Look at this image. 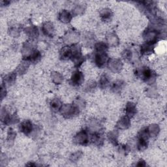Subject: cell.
<instances>
[{"label":"cell","instance_id":"ac0fdd59","mask_svg":"<svg viewBox=\"0 0 167 167\" xmlns=\"http://www.w3.org/2000/svg\"><path fill=\"white\" fill-rule=\"evenodd\" d=\"M50 105L51 109L55 112L60 110V109H61L63 106L62 101L58 99H54L53 100H52V101L50 103Z\"/></svg>","mask_w":167,"mask_h":167},{"label":"cell","instance_id":"3957f363","mask_svg":"<svg viewBox=\"0 0 167 167\" xmlns=\"http://www.w3.org/2000/svg\"><path fill=\"white\" fill-rule=\"evenodd\" d=\"M74 141L76 144L79 145H86L88 143L89 136L86 131H81L75 135Z\"/></svg>","mask_w":167,"mask_h":167},{"label":"cell","instance_id":"52a82bcc","mask_svg":"<svg viewBox=\"0 0 167 167\" xmlns=\"http://www.w3.org/2000/svg\"><path fill=\"white\" fill-rule=\"evenodd\" d=\"M42 30L44 34L46 36L52 37L54 35L55 33V28L52 23L50 22H45L42 27Z\"/></svg>","mask_w":167,"mask_h":167},{"label":"cell","instance_id":"836d02e7","mask_svg":"<svg viewBox=\"0 0 167 167\" xmlns=\"http://www.w3.org/2000/svg\"><path fill=\"white\" fill-rule=\"evenodd\" d=\"M123 58L125 60H130L132 58V52L129 50H125L122 54Z\"/></svg>","mask_w":167,"mask_h":167},{"label":"cell","instance_id":"ba28073f","mask_svg":"<svg viewBox=\"0 0 167 167\" xmlns=\"http://www.w3.org/2000/svg\"><path fill=\"white\" fill-rule=\"evenodd\" d=\"M84 75L81 71H75L71 77V83L74 86H80L84 82Z\"/></svg>","mask_w":167,"mask_h":167},{"label":"cell","instance_id":"d4e9b609","mask_svg":"<svg viewBox=\"0 0 167 167\" xmlns=\"http://www.w3.org/2000/svg\"><path fill=\"white\" fill-rule=\"evenodd\" d=\"M108 138L109 141L114 145L118 144V133L117 131H111L109 133Z\"/></svg>","mask_w":167,"mask_h":167},{"label":"cell","instance_id":"1f68e13d","mask_svg":"<svg viewBox=\"0 0 167 167\" xmlns=\"http://www.w3.org/2000/svg\"><path fill=\"white\" fill-rule=\"evenodd\" d=\"M28 66H29V64L28 62H22L18 67V72L20 73V74H24V73L26 72V71H27Z\"/></svg>","mask_w":167,"mask_h":167},{"label":"cell","instance_id":"4dcf8cb0","mask_svg":"<svg viewBox=\"0 0 167 167\" xmlns=\"http://www.w3.org/2000/svg\"><path fill=\"white\" fill-rule=\"evenodd\" d=\"M85 7L83 5H77L74 10H73V14L75 15H81L84 12Z\"/></svg>","mask_w":167,"mask_h":167},{"label":"cell","instance_id":"5b68a950","mask_svg":"<svg viewBox=\"0 0 167 167\" xmlns=\"http://www.w3.org/2000/svg\"><path fill=\"white\" fill-rule=\"evenodd\" d=\"M141 78L145 82L152 83L154 82L155 78V75L154 72H153L149 68L145 67L141 70Z\"/></svg>","mask_w":167,"mask_h":167},{"label":"cell","instance_id":"9a60e30c","mask_svg":"<svg viewBox=\"0 0 167 167\" xmlns=\"http://www.w3.org/2000/svg\"><path fill=\"white\" fill-rule=\"evenodd\" d=\"M60 57L62 59L67 60L71 58V46H65L63 47L61 52H60Z\"/></svg>","mask_w":167,"mask_h":167},{"label":"cell","instance_id":"4fadbf2b","mask_svg":"<svg viewBox=\"0 0 167 167\" xmlns=\"http://www.w3.org/2000/svg\"><path fill=\"white\" fill-rule=\"evenodd\" d=\"M125 113L126 116L129 118H131L134 116L137 113V107L135 104L131 102L127 104L125 107Z\"/></svg>","mask_w":167,"mask_h":167},{"label":"cell","instance_id":"f546056e","mask_svg":"<svg viewBox=\"0 0 167 167\" xmlns=\"http://www.w3.org/2000/svg\"><path fill=\"white\" fill-rule=\"evenodd\" d=\"M123 82L121 81H118L113 84L112 90L114 92H119L123 88Z\"/></svg>","mask_w":167,"mask_h":167},{"label":"cell","instance_id":"30bf717a","mask_svg":"<svg viewBox=\"0 0 167 167\" xmlns=\"http://www.w3.org/2000/svg\"><path fill=\"white\" fill-rule=\"evenodd\" d=\"M106 41L109 46L112 47H116L119 43V39L115 33H110L106 36Z\"/></svg>","mask_w":167,"mask_h":167},{"label":"cell","instance_id":"44dd1931","mask_svg":"<svg viewBox=\"0 0 167 167\" xmlns=\"http://www.w3.org/2000/svg\"><path fill=\"white\" fill-rule=\"evenodd\" d=\"M78 41V35L75 32L69 33L65 36V41L67 43H75Z\"/></svg>","mask_w":167,"mask_h":167},{"label":"cell","instance_id":"277c9868","mask_svg":"<svg viewBox=\"0 0 167 167\" xmlns=\"http://www.w3.org/2000/svg\"><path fill=\"white\" fill-rule=\"evenodd\" d=\"M108 66L109 69L114 73L119 72L123 67V63L120 59H111L109 60Z\"/></svg>","mask_w":167,"mask_h":167},{"label":"cell","instance_id":"d6a6232c","mask_svg":"<svg viewBox=\"0 0 167 167\" xmlns=\"http://www.w3.org/2000/svg\"><path fill=\"white\" fill-rule=\"evenodd\" d=\"M82 155V152L81 151H78L77 152H75L74 153L71 155L70 157V160L72 162H76L78 160L80 159Z\"/></svg>","mask_w":167,"mask_h":167},{"label":"cell","instance_id":"484cf974","mask_svg":"<svg viewBox=\"0 0 167 167\" xmlns=\"http://www.w3.org/2000/svg\"><path fill=\"white\" fill-rule=\"evenodd\" d=\"M153 44H150L148 43L144 44L141 46V49H140L141 52L144 54H148L149 53H151L153 50Z\"/></svg>","mask_w":167,"mask_h":167},{"label":"cell","instance_id":"d6986e66","mask_svg":"<svg viewBox=\"0 0 167 167\" xmlns=\"http://www.w3.org/2000/svg\"><path fill=\"white\" fill-rule=\"evenodd\" d=\"M148 131L149 132L150 137H155L157 135H158L159 132L160 131V128L158 125L157 124H152L150 125L149 128H148Z\"/></svg>","mask_w":167,"mask_h":167},{"label":"cell","instance_id":"6da1fadb","mask_svg":"<svg viewBox=\"0 0 167 167\" xmlns=\"http://www.w3.org/2000/svg\"><path fill=\"white\" fill-rule=\"evenodd\" d=\"M60 112L65 118H72L78 115L80 110L75 104H66L62 106Z\"/></svg>","mask_w":167,"mask_h":167},{"label":"cell","instance_id":"8992f818","mask_svg":"<svg viewBox=\"0 0 167 167\" xmlns=\"http://www.w3.org/2000/svg\"><path fill=\"white\" fill-rule=\"evenodd\" d=\"M109 56L106 53H97L95 56V63L99 67H103L109 62Z\"/></svg>","mask_w":167,"mask_h":167},{"label":"cell","instance_id":"8d00e7d4","mask_svg":"<svg viewBox=\"0 0 167 167\" xmlns=\"http://www.w3.org/2000/svg\"><path fill=\"white\" fill-rule=\"evenodd\" d=\"M15 136H16V133L12 129H10L8 132V137H7L9 141H12V140H14L15 138Z\"/></svg>","mask_w":167,"mask_h":167},{"label":"cell","instance_id":"8fae6325","mask_svg":"<svg viewBox=\"0 0 167 167\" xmlns=\"http://www.w3.org/2000/svg\"><path fill=\"white\" fill-rule=\"evenodd\" d=\"M33 130L32 123L29 120H26L21 125V131L25 135H30Z\"/></svg>","mask_w":167,"mask_h":167},{"label":"cell","instance_id":"e575fe53","mask_svg":"<svg viewBox=\"0 0 167 167\" xmlns=\"http://www.w3.org/2000/svg\"><path fill=\"white\" fill-rule=\"evenodd\" d=\"M10 35H11L13 37H17L20 35V30L18 28H11L9 30Z\"/></svg>","mask_w":167,"mask_h":167},{"label":"cell","instance_id":"7402d4cb","mask_svg":"<svg viewBox=\"0 0 167 167\" xmlns=\"http://www.w3.org/2000/svg\"><path fill=\"white\" fill-rule=\"evenodd\" d=\"M95 48L97 53H106L108 50V44L104 42H99L95 44Z\"/></svg>","mask_w":167,"mask_h":167},{"label":"cell","instance_id":"7a4b0ae2","mask_svg":"<svg viewBox=\"0 0 167 167\" xmlns=\"http://www.w3.org/2000/svg\"><path fill=\"white\" fill-rule=\"evenodd\" d=\"M143 38L146 43L153 44L157 42L158 38V33L155 30H148L144 32Z\"/></svg>","mask_w":167,"mask_h":167},{"label":"cell","instance_id":"cb8c5ba5","mask_svg":"<svg viewBox=\"0 0 167 167\" xmlns=\"http://www.w3.org/2000/svg\"><path fill=\"white\" fill-rule=\"evenodd\" d=\"M92 141L96 145H101L103 143V137L99 132H95L92 135Z\"/></svg>","mask_w":167,"mask_h":167},{"label":"cell","instance_id":"2e32d148","mask_svg":"<svg viewBox=\"0 0 167 167\" xmlns=\"http://www.w3.org/2000/svg\"><path fill=\"white\" fill-rule=\"evenodd\" d=\"M51 79L54 84H60L63 81V77L61 73L58 72H53L51 74Z\"/></svg>","mask_w":167,"mask_h":167},{"label":"cell","instance_id":"4316f807","mask_svg":"<svg viewBox=\"0 0 167 167\" xmlns=\"http://www.w3.org/2000/svg\"><path fill=\"white\" fill-rule=\"evenodd\" d=\"M149 137H150V135L148 131V128L144 129L140 131L138 134L139 139H142V140H146V141H148Z\"/></svg>","mask_w":167,"mask_h":167},{"label":"cell","instance_id":"d590c367","mask_svg":"<svg viewBox=\"0 0 167 167\" xmlns=\"http://www.w3.org/2000/svg\"><path fill=\"white\" fill-rule=\"evenodd\" d=\"M96 86V83L93 81L90 82L89 83L87 84L86 85V89L88 91H91L92 90L94 89Z\"/></svg>","mask_w":167,"mask_h":167},{"label":"cell","instance_id":"9c48e42d","mask_svg":"<svg viewBox=\"0 0 167 167\" xmlns=\"http://www.w3.org/2000/svg\"><path fill=\"white\" fill-rule=\"evenodd\" d=\"M130 125H131L130 118L127 116H123L120 118L116 125L117 128L122 130L128 129L130 127Z\"/></svg>","mask_w":167,"mask_h":167},{"label":"cell","instance_id":"f35d334b","mask_svg":"<svg viewBox=\"0 0 167 167\" xmlns=\"http://www.w3.org/2000/svg\"><path fill=\"white\" fill-rule=\"evenodd\" d=\"M137 166H146V163L143 160H140V161H138V164L137 165Z\"/></svg>","mask_w":167,"mask_h":167},{"label":"cell","instance_id":"603a6c76","mask_svg":"<svg viewBox=\"0 0 167 167\" xmlns=\"http://www.w3.org/2000/svg\"><path fill=\"white\" fill-rule=\"evenodd\" d=\"M41 52H40L38 50H33L28 59L31 62L35 63L39 61L40 59H41Z\"/></svg>","mask_w":167,"mask_h":167},{"label":"cell","instance_id":"83f0119b","mask_svg":"<svg viewBox=\"0 0 167 167\" xmlns=\"http://www.w3.org/2000/svg\"><path fill=\"white\" fill-rule=\"evenodd\" d=\"M16 77V74H15V72H11L8 75H7L5 78V82L8 84H11L15 81Z\"/></svg>","mask_w":167,"mask_h":167},{"label":"cell","instance_id":"f1b7e54d","mask_svg":"<svg viewBox=\"0 0 167 167\" xmlns=\"http://www.w3.org/2000/svg\"><path fill=\"white\" fill-rule=\"evenodd\" d=\"M137 147L139 151L145 150L147 148V147H148V141L142 139H138Z\"/></svg>","mask_w":167,"mask_h":167},{"label":"cell","instance_id":"5bb4252c","mask_svg":"<svg viewBox=\"0 0 167 167\" xmlns=\"http://www.w3.org/2000/svg\"><path fill=\"white\" fill-rule=\"evenodd\" d=\"M26 33L31 39L37 38L39 36V31L35 26H31L26 29Z\"/></svg>","mask_w":167,"mask_h":167},{"label":"cell","instance_id":"74e56055","mask_svg":"<svg viewBox=\"0 0 167 167\" xmlns=\"http://www.w3.org/2000/svg\"><path fill=\"white\" fill-rule=\"evenodd\" d=\"M6 90H5V87H4L3 86H2V89H1V99L2 100L3 99V98L6 96Z\"/></svg>","mask_w":167,"mask_h":167},{"label":"cell","instance_id":"ffe728a7","mask_svg":"<svg viewBox=\"0 0 167 167\" xmlns=\"http://www.w3.org/2000/svg\"><path fill=\"white\" fill-rule=\"evenodd\" d=\"M110 84V79L109 77L106 75H103L99 80V85L100 87L103 89H105Z\"/></svg>","mask_w":167,"mask_h":167},{"label":"cell","instance_id":"e0dca14e","mask_svg":"<svg viewBox=\"0 0 167 167\" xmlns=\"http://www.w3.org/2000/svg\"><path fill=\"white\" fill-rule=\"evenodd\" d=\"M100 16L103 21H110L112 17V12L109 9H104L100 12Z\"/></svg>","mask_w":167,"mask_h":167},{"label":"cell","instance_id":"7c38bea8","mask_svg":"<svg viewBox=\"0 0 167 167\" xmlns=\"http://www.w3.org/2000/svg\"><path fill=\"white\" fill-rule=\"evenodd\" d=\"M59 20L63 24L69 23L72 18V15L68 11L63 10L59 14Z\"/></svg>","mask_w":167,"mask_h":167}]
</instances>
